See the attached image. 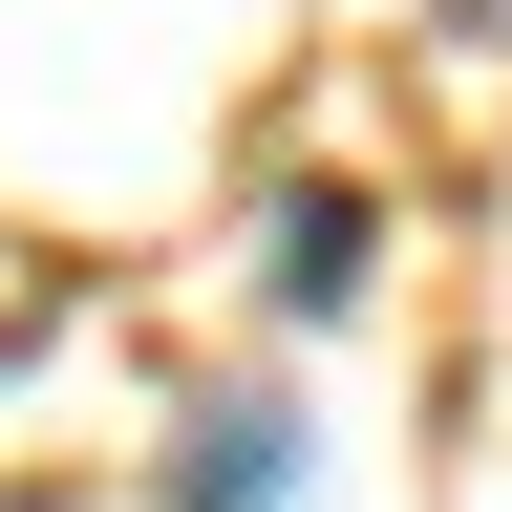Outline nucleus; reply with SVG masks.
I'll list each match as a JSON object with an SVG mask.
<instances>
[{
	"label": "nucleus",
	"mask_w": 512,
	"mask_h": 512,
	"mask_svg": "<svg viewBox=\"0 0 512 512\" xmlns=\"http://www.w3.org/2000/svg\"><path fill=\"white\" fill-rule=\"evenodd\" d=\"M299 470H320V448H299L278 384H214V406L171 427V512H299Z\"/></svg>",
	"instance_id": "1"
},
{
	"label": "nucleus",
	"mask_w": 512,
	"mask_h": 512,
	"mask_svg": "<svg viewBox=\"0 0 512 512\" xmlns=\"http://www.w3.org/2000/svg\"><path fill=\"white\" fill-rule=\"evenodd\" d=\"M278 299H299V320L363 299V214H342V192H278Z\"/></svg>",
	"instance_id": "2"
}]
</instances>
